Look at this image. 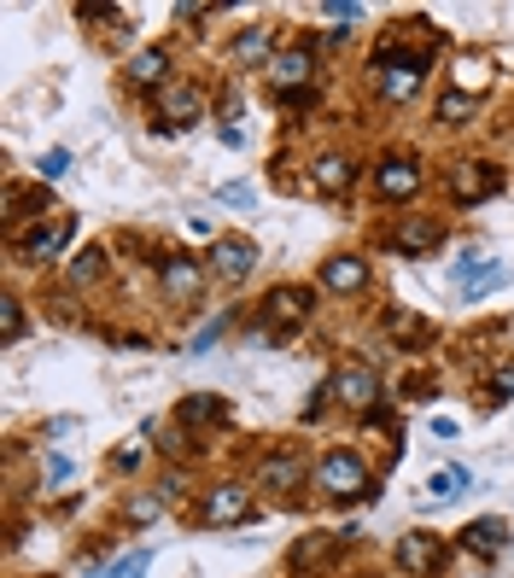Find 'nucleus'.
I'll return each instance as SVG.
<instances>
[{
	"mask_svg": "<svg viewBox=\"0 0 514 578\" xmlns=\"http://www.w3.org/2000/svg\"><path fill=\"white\" fill-rule=\"evenodd\" d=\"M311 485H316L328 503H346V508H351V503H374V497H381V480H374L369 462H363V456H357L351 445H339V450L322 456L316 473H311Z\"/></svg>",
	"mask_w": 514,
	"mask_h": 578,
	"instance_id": "nucleus-1",
	"label": "nucleus"
},
{
	"mask_svg": "<svg viewBox=\"0 0 514 578\" xmlns=\"http://www.w3.org/2000/svg\"><path fill=\"white\" fill-rule=\"evenodd\" d=\"M369 187H374L381 205H409V199L427 187V169H421L416 152H381L374 169H369Z\"/></svg>",
	"mask_w": 514,
	"mask_h": 578,
	"instance_id": "nucleus-2",
	"label": "nucleus"
},
{
	"mask_svg": "<svg viewBox=\"0 0 514 578\" xmlns=\"http://www.w3.org/2000/svg\"><path fill=\"white\" fill-rule=\"evenodd\" d=\"M503 187H509V176H503V164H491V158H451L444 164V193H451L456 205H486Z\"/></svg>",
	"mask_w": 514,
	"mask_h": 578,
	"instance_id": "nucleus-3",
	"label": "nucleus"
},
{
	"mask_svg": "<svg viewBox=\"0 0 514 578\" xmlns=\"http://www.w3.org/2000/svg\"><path fill=\"white\" fill-rule=\"evenodd\" d=\"M316 71H322L316 36H304V42H293V47H281V54L264 64V76H269V99L299 94V89H316Z\"/></svg>",
	"mask_w": 514,
	"mask_h": 578,
	"instance_id": "nucleus-4",
	"label": "nucleus"
},
{
	"mask_svg": "<svg viewBox=\"0 0 514 578\" xmlns=\"http://www.w3.org/2000/svg\"><path fill=\"white\" fill-rule=\"evenodd\" d=\"M71 240H77V216L71 211H54L47 223L12 234V251H19V263H54Z\"/></svg>",
	"mask_w": 514,
	"mask_h": 578,
	"instance_id": "nucleus-5",
	"label": "nucleus"
},
{
	"mask_svg": "<svg viewBox=\"0 0 514 578\" xmlns=\"http://www.w3.org/2000/svg\"><path fill=\"white\" fill-rule=\"evenodd\" d=\"M381 246L392 258H427L433 246H444V223L439 216H421V211H404L398 223L381 228Z\"/></svg>",
	"mask_w": 514,
	"mask_h": 578,
	"instance_id": "nucleus-6",
	"label": "nucleus"
},
{
	"mask_svg": "<svg viewBox=\"0 0 514 578\" xmlns=\"http://www.w3.org/2000/svg\"><path fill=\"white\" fill-rule=\"evenodd\" d=\"M316 293H311V286H269V293H264V333H293V328H304V321H311V310H316V304H311ZM264 333H257V339H264Z\"/></svg>",
	"mask_w": 514,
	"mask_h": 578,
	"instance_id": "nucleus-7",
	"label": "nucleus"
},
{
	"mask_svg": "<svg viewBox=\"0 0 514 578\" xmlns=\"http://www.w3.org/2000/svg\"><path fill=\"white\" fill-rule=\"evenodd\" d=\"M311 473L316 468H304L299 450H276V456H264V462H257V491H264V497H276V503H293Z\"/></svg>",
	"mask_w": 514,
	"mask_h": 578,
	"instance_id": "nucleus-8",
	"label": "nucleus"
},
{
	"mask_svg": "<svg viewBox=\"0 0 514 578\" xmlns=\"http://www.w3.org/2000/svg\"><path fill=\"white\" fill-rule=\"evenodd\" d=\"M152 117H159V129H194L205 117V94L199 82H164L159 94H152Z\"/></svg>",
	"mask_w": 514,
	"mask_h": 578,
	"instance_id": "nucleus-9",
	"label": "nucleus"
},
{
	"mask_svg": "<svg viewBox=\"0 0 514 578\" xmlns=\"http://www.w3.org/2000/svg\"><path fill=\"white\" fill-rule=\"evenodd\" d=\"M328 398H334V403H346V410H357V415H374V410H381V374L363 368V363L334 368Z\"/></svg>",
	"mask_w": 514,
	"mask_h": 578,
	"instance_id": "nucleus-10",
	"label": "nucleus"
},
{
	"mask_svg": "<svg viewBox=\"0 0 514 578\" xmlns=\"http://www.w3.org/2000/svg\"><path fill=\"white\" fill-rule=\"evenodd\" d=\"M252 520V491L240 480H217L199 491V526H240Z\"/></svg>",
	"mask_w": 514,
	"mask_h": 578,
	"instance_id": "nucleus-11",
	"label": "nucleus"
},
{
	"mask_svg": "<svg viewBox=\"0 0 514 578\" xmlns=\"http://www.w3.org/2000/svg\"><path fill=\"white\" fill-rule=\"evenodd\" d=\"M346 532H304V538H293V550H287V578H316V573H328L334 567V555L346 550Z\"/></svg>",
	"mask_w": 514,
	"mask_h": 578,
	"instance_id": "nucleus-12",
	"label": "nucleus"
},
{
	"mask_svg": "<svg viewBox=\"0 0 514 578\" xmlns=\"http://www.w3.org/2000/svg\"><path fill=\"white\" fill-rule=\"evenodd\" d=\"M159 286H164V298L170 304H194L199 298V286H205V263L194 258V251H159Z\"/></svg>",
	"mask_w": 514,
	"mask_h": 578,
	"instance_id": "nucleus-13",
	"label": "nucleus"
},
{
	"mask_svg": "<svg viewBox=\"0 0 514 578\" xmlns=\"http://www.w3.org/2000/svg\"><path fill=\"white\" fill-rule=\"evenodd\" d=\"M205 269H211L217 281H229V286H240L257 269V246L246 240V234H217L211 240V251H205Z\"/></svg>",
	"mask_w": 514,
	"mask_h": 578,
	"instance_id": "nucleus-14",
	"label": "nucleus"
},
{
	"mask_svg": "<svg viewBox=\"0 0 514 578\" xmlns=\"http://www.w3.org/2000/svg\"><path fill=\"white\" fill-rule=\"evenodd\" d=\"M444 555H451V550H444V538H433V532H421V526H416V532L398 538V555H392V561H398V573H409V578H439Z\"/></svg>",
	"mask_w": 514,
	"mask_h": 578,
	"instance_id": "nucleus-15",
	"label": "nucleus"
},
{
	"mask_svg": "<svg viewBox=\"0 0 514 578\" xmlns=\"http://www.w3.org/2000/svg\"><path fill=\"white\" fill-rule=\"evenodd\" d=\"M369 281H374V269H369V258H357V251H334V258L322 263V293H334V298L369 293Z\"/></svg>",
	"mask_w": 514,
	"mask_h": 578,
	"instance_id": "nucleus-16",
	"label": "nucleus"
},
{
	"mask_svg": "<svg viewBox=\"0 0 514 578\" xmlns=\"http://www.w3.org/2000/svg\"><path fill=\"white\" fill-rule=\"evenodd\" d=\"M229 415H234V403L217 398V392H187L176 403V427L182 433H217V427H229Z\"/></svg>",
	"mask_w": 514,
	"mask_h": 578,
	"instance_id": "nucleus-17",
	"label": "nucleus"
},
{
	"mask_svg": "<svg viewBox=\"0 0 514 578\" xmlns=\"http://www.w3.org/2000/svg\"><path fill=\"white\" fill-rule=\"evenodd\" d=\"M59 205H54V193L36 181V187H24V181H7V234H19V223H47Z\"/></svg>",
	"mask_w": 514,
	"mask_h": 578,
	"instance_id": "nucleus-18",
	"label": "nucleus"
},
{
	"mask_svg": "<svg viewBox=\"0 0 514 578\" xmlns=\"http://www.w3.org/2000/svg\"><path fill=\"white\" fill-rule=\"evenodd\" d=\"M351 181H357L351 152H316V158H311V187H316V193L346 199V193H351Z\"/></svg>",
	"mask_w": 514,
	"mask_h": 578,
	"instance_id": "nucleus-19",
	"label": "nucleus"
},
{
	"mask_svg": "<svg viewBox=\"0 0 514 578\" xmlns=\"http://www.w3.org/2000/svg\"><path fill=\"white\" fill-rule=\"evenodd\" d=\"M381 321H386V339H392V345H404V351H416V345L433 339V321L416 316V310H404V304H386Z\"/></svg>",
	"mask_w": 514,
	"mask_h": 578,
	"instance_id": "nucleus-20",
	"label": "nucleus"
},
{
	"mask_svg": "<svg viewBox=\"0 0 514 578\" xmlns=\"http://www.w3.org/2000/svg\"><path fill=\"white\" fill-rule=\"evenodd\" d=\"M164 76H170V47L164 42H152V47H141V54L129 59V89H152V94H159Z\"/></svg>",
	"mask_w": 514,
	"mask_h": 578,
	"instance_id": "nucleus-21",
	"label": "nucleus"
},
{
	"mask_svg": "<svg viewBox=\"0 0 514 578\" xmlns=\"http://www.w3.org/2000/svg\"><path fill=\"white\" fill-rule=\"evenodd\" d=\"M509 520H497V515H486V520H474V526H462V550L468 555H503L509 550Z\"/></svg>",
	"mask_w": 514,
	"mask_h": 578,
	"instance_id": "nucleus-22",
	"label": "nucleus"
},
{
	"mask_svg": "<svg viewBox=\"0 0 514 578\" xmlns=\"http://www.w3.org/2000/svg\"><path fill=\"white\" fill-rule=\"evenodd\" d=\"M451 89L486 99V89H491V59H486V54H456V64H451Z\"/></svg>",
	"mask_w": 514,
	"mask_h": 578,
	"instance_id": "nucleus-23",
	"label": "nucleus"
},
{
	"mask_svg": "<svg viewBox=\"0 0 514 578\" xmlns=\"http://www.w3.org/2000/svg\"><path fill=\"white\" fill-rule=\"evenodd\" d=\"M276 54H281V47H276V24H252L246 36L234 42V59H240V64H257V71H264Z\"/></svg>",
	"mask_w": 514,
	"mask_h": 578,
	"instance_id": "nucleus-24",
	"label": "nucleus"
},
{
	"mask_svg": "<svg viewBox=\"0 0 514 578\" xmlns=\"http://www.w3.org/2000/svg\"><path fill=\"white\" fill-rule=\"evenodd\" d=\"M462 491H474V473L462 468V462L439 468L433 480H427V497H433V503H451V497H462Z\"/></svg>",
	"mask_w": 514,
	"mask_h": 578,
	"instance_id": "nucleus-25",
	"label": "nucleus"
},
{
	"mask_svg": "<svg viewBox=\"0 0 514 578\" xmlns=\"http://www.w3.org/2000/svg\"><path fill=\"white\" fill-rule=\"evenodd\" d=\"M474 111H479V99L474 94H439V106H433V123H444V129H462V123H474Z\"/></svg>",
	"mask_w": 514,
	"mask_h": 578,
	"instance_id": "nucleus-26",
	"label": "nucleus"
},
{
	"mask_svg": "<svg viewBox=\"0 0 514 578\" xmlns=\"http://www.w3.org/2000/svg\"><path fill=\"white\" fill-rule=\"evenodd\" d=\"M106 281V251L89 246V251H77L71 258V286H100Z\"/></svg>",
	"mask_w": 514,
	"mask_h": 578,
	"instance_id": "nucleus-27",
	"label": "nucleus"
},
{
	"mask_svg": "<svg viewBox=\"0 0 514 578\" xmlns=\"http://www.w3.org/2000/svg\"><path fill=\"white\" fill-rule=\"evenodd\" d=\"M164 508H170V503L159 497V491H135V497H124V520H129V526H152Z\"/></svg>",
	"mask_w": 514,
	"mask_h": 578,
	"instance_id": "nucleus-28",
	"label": "nucleus"
},
{
	"mask_svg": "<svg viewBox=\"0 0 514 578\" xmlns=\"http://www.w3.org/2000/svg\"><path fill=\"white\" fill-rule=\"evenodd\" d=\"M497 286H509V263H486V275H474L468 286H462V304H479V298H486V293H497Z\"/></svg>",
	"mask_w": 514,
	"mask_h": 578,
	"instance_id": "nucleus-29",
	"label": "nucleus"
},
{
	"mask_svg": "<svg viewBox=\"0 0 514 578\" xmlns=\"http://www.w3.org/2000/svg\"><path fill=\"white\" fill-rule=\"evenodd\" d=\"M322 19H328V30H339V36H346V30H357L369 12L351 7V0H322Z\"/></svg>",
	"mask_w": 514,
	"mask_h": 578,
	"instance_id": "nucleus-30",
	"label": "nucleus"
},
{
	"mask_svg": "<svg viewBox=\"0 0 514 578\" xmlns=\"http://www.w3.org/2000/svg\"><path fill=\"white\" fill-rule=\"evenodd\" d=\"M147 567H152V555L147 550H129V555H117L112 567H100L94 578H147Z\"/></svg>",
	"mask_w": 514,
	"mask_h": 578,
	"instance_id": "nucleus-31",
	"label": "nucleus"
},
{
	"mask_svg": "<svg viewBox=\"0 0 514 578\" xmlns=\"http://www.w3.org/2000/svg\"><path fill=\"white\" fill-rule=\"evenodd\" d=\"M19 339H24V304L0 298V345H19Z\"/></svg>",
	"mask_w": 514,
	"mask_h": 578,
	"instance_id": "nucleus-32",
	"label": "nucleus"
},
{
	"mask_svg": "<svg viewBox=\"0 0 514 578\" xmlns=\"http://www.w3.org/2000/svg\"><path fill=\"white\" fill-rule=\"evenodd\" d=\"M77 19L82 24H124V7H112V0H82V7H77Z\"/></svg>",
	"mask_w": 514,
	"mask_h": 578,
	"instance_id": "nucleus-33",
	"label": "nucleus"
},
{
	"mask_svg": "<svg viewBox=\"0 0 514 578\" xmlns=\"http://www.w3.org/2000/svg\"><path fill=\"white\" fill-rule=\"evenodd\" d=\"M398 398H409V403H427V398H433V374H416V368H409L404 380H398Z\"/></svg>",
	"mask_w": 514,
	"mask_h": 578,
	"instance_id": "nucleus-34",
	"label": "nucleus"
},
{
	"mask_svg": "<svg viewBox=\"0 0 514 578\" xmlns=\"http://www.w3.org/2000/svg\"><path fill=\"white\" fill-rule=\"evenodd\" d=\"M65 169H71V152H65V146H54V152H47V158L36 164V181H59Z\"/></svg>",
	"mask_w": 514,
	"mask_h": 578,
	"instance_id": "nucleus-35",
	"label": "nucleus"
},
{
	"mask_svg": "<svg viewBox=\"0 0 514 578\" xmlns=\"http://www.w3.org/2000/svg\"><path fill=\"white\" fill-rule=\"evenodd\" d=\"M229 321H234V316H217L211 328H205V333H199V339H194V345H187V351H194V356H205V351H211V345H217L222 333H229Z\"/></svg>",
	"mask_w": 514,
	"mask_h": 578,
	"instance_id": "nucleus-36",
	"label": "nucleus"
},
{
	"mask_svg": "<svg viewBox=\"0 0 514 578\" xmlns=\"http://www.w3.org/2000/svg\"><path fill=\"white\" fill-rule=\"evenodd\" d=\"M194 19H222V7H211V0H187V7H176V24H194Z\"/></svg>",
	"mask_w": 514,
	"mask_h": 578,
	"instance_id": "nucleus-37",
	"label": "nucleus"
},
{
	"mask_svg": "<svg viewBox=\"0 0 514 578\" xmlns=\"http://www.w3.org/2000/svg\"><path fill=\"white\" fill-rule=\"evenodd\" d=\"M217 199H222V205H252V187L246 181H222Z\"/></svg>",
	"mask_w": 514,
	"mask_h": 578,
	"instance_id": "nucleus-38",
	"label": "nucleus"
},
{
	"mask_svg": "<svg viewBox=\"0 0 514 578\" xmlns=\"http://www.w3.org/2000/svg\"><path fill=\"white\" fill-rule=\"evenodd\" d=\"M316 99H322V89H299V94H281L276 106H287V111H311Z\"/></svg>",
	"mask_w": 514,
	"mask_h": 578,
	"instance_id": "nucleus-39",
	"label": "nucleus"
},
{
	"mask_svg": "<svg viewBox=\"0 0 514 578\" xmlns=\"http://www.w3.org/2000/svg\"><path fill=\"white\" fill-rule=\"evenodd\" d=\"M503 398H514V368L509 363L491 374V403H503Z\"/></svg>",
	"mask_w": 514,
	"mask_h": 578,
	"instance_id": "nucleus-40",
	"label": "nucleus"
},
{
	"mask_svg": "<svg viewBox=\"0 0 514 578\" xmlns=\"http://www.w3.org/2000/svg\"><path fill=\"white\" fill-rule=\"evenodd\" d=\"M112 468H117V473L141 468V450H135V445H124V450H117V456H112Z\"/></svg>",
	"mask_w": 514,
	"mask_h": 578,
	"instance_id": "nucleus-41",
	"label": "nucleus"
},
{
	"mask_svg": "<svg viewBox=\"0 0 514 578\" xmlns=\"http://www.w3.org/2000/svg\"><path fill=\"white\" fill-rule=\"evenodd\" d=\"M47 480H54V485L71 480V462H65V456H47Z\"/></svg>",
	"mask_w": 514,
	"mask_h": 578,
	"instance_id": "nucleus-42",
	"label": "nucleus"
},
{
	"mask_svg": "<svg viewBox=\"0 0 514 578\" xmlns=\"http://www.w3.org/2000/svg\"><path fill=\"white\" fill-rule=\"evenodd\" d=\"M509 555H514V538H509Z\"/></svg>",
	"mask_w": 514,
	"mask_h": 578,
	"instance_id": "nucleus-43",
	"label": "nucleus"
}]
</instances>
